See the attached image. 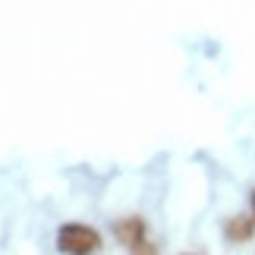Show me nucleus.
<instances>
[{"label": "nucleus", "instance_id": "f257e3e1", "mask_svg": "<svg viewBox=\"0 0 255 255\" xmlns=\"http://www.w3.org/2000/svg\"><path fill=\"white\" fill-rule=\"evenodd\" d=\"M57 249L70 255H88L101 249V233L85 227V224H63L57 233Z\"/></svg>", "mask_w": 255, "mask_h": 255}, {"label": "nucleus", "instance_id": "f03ea898", "mask_svg": "<svg viewBox=\"0 0 255 255\" xmlns=\"http://www.w3.org/2000/svg\"><path fill=\"white\" fill-rule=\"evenodd\" d=\"M114 237L123 243L126 249H145L142 243H145V224L139 221V218H120L114 224Z\"/></svg>", "mask_w": 255, "mask_h": 255}, {"label": "nucleus", "instance_id": "7ed1b4c3", "mask_svg": "<svg viewBox=\"0 0 255 255\" xmlns=\"http://www.w3.org/2000/svg\"><path fill=\"white\" fill-rule=\"evenodd\" d=\"M252 233H255V218H243V214H237V218H230L227 224H224V237H227V243H233V246L249 243Z\"/></svg>", "mask_w": 255, "mask_h": 255}, {"label": "nucleus", "instance_id": "20e7f679", "mask_svg": "<svg viewBox=\"0 0 255 255\" xmlns=\"http://www.w3.org/2000/svg\"><path fill=\"white\" fill-rule=\"evenodd\" d=\"M252 218H255V192H252Z\"/></svg>", "mask_w": 255, "mask_h": 255}]
</instances>
